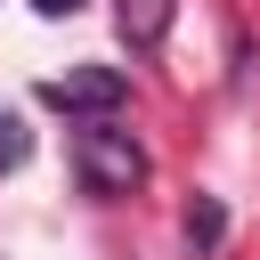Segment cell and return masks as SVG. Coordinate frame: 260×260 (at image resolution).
Masks as SVG:
<instances>
[{
	"mask_svg": "<svg viewBox=\"0 0 260 260\" xmlns=\"http://www.w3.org/2000/svg\"><path fill=\"white\" fill-rule=\"evenodd\" d=\"M73 171L89 195H130V187H146V146L130 130H114V114H89L73 130Z\"/></svg>",
	"mask_w": 260,
	"mask_h": 260,
	"instance_id": "cell-1",
	"label": "cell"
},
{
	"mask_svg": "<svg viewBox=\"0 0 260 260\" xmlns=\"http://www.w3.org/2000/svg\"><path fill=\"white\" fill-rule=\"evenodd\" d=\"M41 98L57 106V114H114L122 98H130V81L114 73V65H73V73H57V81H41Z\"/></svg>",
	"mask_w": 260,
	"mask_h": 260,
	"instance_id": "cell-2",
	"label": "cell"
},
{
	"mask_svg": "<svg viewBox=\"0 0 260 260\" xmlns=\"http://www.w3.org/2000/svg\"><path fill=\"white\" fill-rule=\"evenodd\" d=\"M171 16H179V0H114V24H122L130 49H154L171 32Z\"/></svg>",
	"mask_w": 260,
	"mask_h": 260,
	"instance_id": "cell-3",
	"label": "cell"
},
{
	"mask_svg": "<svg viewBox=\"0 0 260 260\" xmlns=\"http://www.w3.org/2000/svg\"><path fill=\"white\" fill-rule=\"evenodd\" d=\"M24 146H32V138H24V122L0 106V171H16V162H24Z\"/></svg>",
	"mask_w": 260,
	"mask_h": 260,
	"instance_id": "cell-4",
	"label": "cell"
},
{
	"mask_svg": "<svg viewBox=\"0 0 260 260\" xmlns=\"http://www.w3.org/2000/svg\"><path fill=\"white\" fill-rule=\"evenodd\" d=\"M32 8H41V16H73L81 0H32Z\"/></svg>",
	"mask_w": 260,
	"mask_h": 260,
	"instance_id": "cell-5",
	"label": "cell"
}]
</instances>
